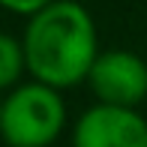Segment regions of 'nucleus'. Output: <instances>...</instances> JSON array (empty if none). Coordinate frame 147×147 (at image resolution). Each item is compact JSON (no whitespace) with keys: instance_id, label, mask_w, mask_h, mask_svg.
<instances>
[{"instance_id":"1","label":"nucleus","mask_w":147,"mask_h":147,"mask_svg":"<svg viewBox=\"0 0 147 147\" xmlns=\"http://www.w3.org/2000/svg\"><path fill=\"white\" fill-rule=\"evenodd\" d=\"M21 42L30 78L54 90L87 81L99 57L93 15L75 0H54L42 12L27 18Z\"/></svg>"},{"instance_id":"2","label":"nucleus","mask_w":147,"mask_h":147,"mask_svg":"<svg viewBox=\"0 0 147 147\" xmlns=\"http://www.w3.org/2000/svg\"><path fill=\"white\" fill-rule=\"evenodd\" d=\"M66 129L63 93L42 81H24L0 105V138L6 147H51Z\"/></svg>"},{"instance_id":"3","label":"nucleus","mask_w":147,"mask_h":147,"mask_svg":"<svg viewBox=\"0 0 147 147\" xmlns=\"http://www.w3.org/2000/svg\"><path fill=\"white\" fill-rule=\"evenodd\" d=\"M87 87L99 105L138 108L147 99V63L126 48L99 51L87 75Z\"/></svg>"},{"instance_id":"4","label":"nucleus","mask_w":147,"mask_h":147,"mask_svg":"<svg viewBox=\"0 0 147 147\" xmlns=\"http://www.w3.org/2000/svg\"><path fill=\"white\" fill-rule=\"evenodd\" d=\"M72 147H147V120L138 108L96 102L75 120Z\"/></svg>"},{"instance_id":"5","label":"nucleus","mask_w":147,"mask_h":147,"mask_svg":"<svg viewBox=\"0 0 147 147\" xmlns=\"http://www.w3.org/2000/svg\"><path fill=\"white\" fill-rule=\"evenodd\" d=\"M27 72V54H24V42L12 33L0 30V93L15 90L21 81V75Z\"/></svg>"},{"instance_id":"6","label":"nucleus","mask_w":147,"mask_h":147,"mask_svg":"<svg viewBox=\"0 0 147 147\" xmlns=\"http://www.w3.org/2000/svg\"><path fill=\"white\" fill-rule=\"evenodd\" d=\"M54 0H0V6H3L6 12H12V15H24V18H33L36 12H42L45 6H51Z\"/></svg>"},{"instance_id":"7","label":"nucleus","mask_w":147,"mask_h":147,"mask_svg":"<svg viewBox=\"0 0 147 147\" xmlns=\"http://www.w3.org/2000/svg\"><path fill=\"white\" fill-rule=\"evenodd\" d=\"M0 105H3V99H0Z\"/></svg>"}]
</instances>
